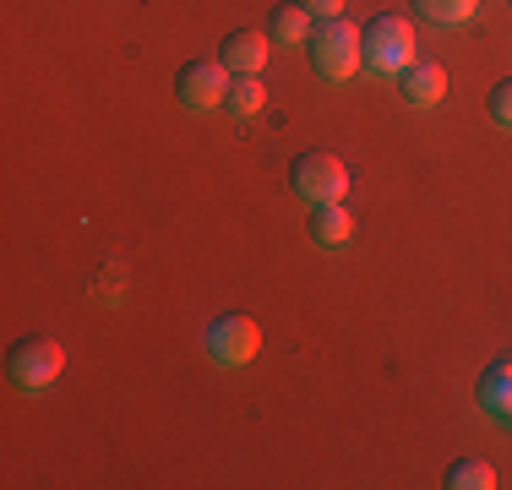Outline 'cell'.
Returning <instances> with one entry per match:
<instances>
[{"label":"cell","instance_id":"cell-1","mask_svg":"<svg viewBox=\"0 0 512 490\" xmlns=\"http://www.w3.org/2000/svg\"><path fill=\"white\" fill-rule=\"evenodd\" d=\"M311 66L322 82H349L355 71H365V44H360V28L349 17H322L311 28Z\"/></svg>","mask_w":512,"mask_h":490},{"label":"cell","instance_id":"cell-2","mask_svg":"<svg viewBox=\"0 0 512 490\" xmlns=\"http://www.w3.org/2000/svg\"><path fill=\"white\" fill-rule=\"evenodd\" d=\"M360 44H365V71L371 77H404V71L420 60V39H414V22L409 17H393V11H382V17L371 22V28H360Z\"/></svg>","mask_w":512,"mask_h":490},{"label":"cell","instance_id":"cell-3","mask_svg":"<svg viewBox=\"0 0 512 490\" xmlns=\"http://www.w3.org/2000/svg\"><path fill=\"white\" fill-rule=\"evenodd\" d=\"M202 349H207L213 365L240 371V365H251L256 354H262V327H256L246 311H218L213 322H207V333H202Z\"/></svg>","mask_w":512,"mask_h":490},{"label":"cell","instance_id":"cell-4","mask_svg":"<svg viewBox=\"0 0 512 490\" xmlns=\"http://www.w3.org/2000/svg\"><path fill=\"white\" fill-rule=\"evenodd\" d=\"M289 186H295L300 202L322 207V202H344L349 196V169L338 153H300L289 164Z\"/></svg>","mask_w":512,"mask_h":490},{"label":"cell","instance_id":"cell-5","mask_svg":"<svg viewBox=\"0 0 512 490\" xmlns=\"http://www.w3.org/2000/svg\"><path fill=\"white\" fill-rule=\"evenodd\" d=\"M6 371H11V387L17 392H44V387H55L60 371H66V349H60L55 338H22L17 349H11Z\"/></svg>","mask_w":512,"mask_h":490},{"label":"cell","instance_id":"cell-6","mask_svg":"<svg viewBox=\"0 0 512 490\" xmlns=\"http://www.w3.org/2000/svg\"><path fill=\"white\" fill-rule=\"evenodd\" d=\"M180 104L191 109V115H207V109H224L229 104V88H235V71L224 66V60H191V66H180Z\"/></svg>","mask_w":512,"mask_h":490},{"label":"cell","instance_id":"cell-7","mask_svg":"<svg viewBox=\"0 0 512 490\" xmlns=\"http://www.w3.org/2000/svg\"><path fill=\"white\" fill-rule=\"evenodd\" d=\"M474 398H480V409L491 414L496 425H507V431H512V354H502V360L485 365Z\"/></svg>","mask_w":512,"mask_h":490},{"label":"cell","instance_id":"cell-8","mask_svg":"<svg viewBox=\"0 0 512 490\" xmlns=\"http://www.w3.org/2000/svg\"><path fill=\"white\" fill-rule=\"evenodd\" d=\"M267 55H273V39H267V33H256V28L229 33L224 49H218V60H224V66L235 71V77H262Z\"/></svg>","mask_w":512,"mask_h":490},{"label":"cell","instance_id":"cell-9","mask_svg":"<svg viewBox=\"0 0 512 490\" xmlns=\"http://www.w3.org/2000/svg\"><path fill=\"white\" fill-rule=\"evenodd\" d=\"M398 93H404V104H414V109H436L447 98V66L442 60H414L404 77H398Z\"/></svg>","mask_w":512,"mask_h":490},{"label":"cell","instance_id":"cell-10","mask_svg":"<svg viewBox=\"0 0 512 490\" xmlns=\"http://www.w3.org/2000/svg\"><path fill=\"white\" fill-rule=\"evenodd\" d=\"M311 240L322 245V251H344V245L355 240V213H349V202L311 207Z\"/></svg>","mask_w":512,"mask_h":490},{"label":"cell","instance_id":"cell-11","mask_svg":"<svg viewBox=\"0 0 512 490\" xmlns=\"http://www.w3.org/2000/svg\"><path fill=\"white\" fill-rule=\"evenodd\" d=\"M311 11L300 6V0H284V6L273 11V17H267V39L273 44H311Z\"/></svg>","mask_w":512,"mask_h":490},{"label":"cell","instance_id":"cell-12","mask_svg":"<svg viewBox=\"0 0 512 490\" xmlns=\"http://www.w3.org/2000/svg\"><path fill=\"white\" fill-rule=\"evenodd\" d=\"M229 115L235 120H256L267 109V82L262 77H235V88H229Z\"/></svg>","mask_w":512,"mask_h":490},{"label":"cell","instance_id":"cell-13","mask_svg":"<svg viewBox=\"0 0 512 490\" xmlns=\"http://www.w3.org/2000/svg\"><path fill=\"white\" fill-rule=\"evenodd\" d=\"M496 485V469L485 458H458L447 469V490H491Z\"/></svg>","mask_w":512,"mask_h":490},{"label":"cell","instance_id":"cell-14","mask_svg":"<svg viewBox=\"0 0 512 490\" xmlns=\"http://www.w3.org/2000/svg\"><path fill=\"white\" fill-rule=\"evenodd\" d=\"M414 6H420L431 22H442V28H463V22L480 11V0H414Z\"/></svg>","mask_w":512,"mask_h":490},{"label":"cell","instance_id":"cell-15","mask_svg":"<svg viewBox=\"0 0 512 490\" xmlns=\"http://www.w3.org/2000/svg\"><path fill=\"white\" fill-rule=\"evenodd\" d=\"M491 120H496L502 131H512V77L491 88Z\"/></svg>","mask_w":512,"mask_h":490},{"label":"cell","instance_id":"cell-16","mask_svg":"<svg viewBox=\"0 0 512 490\" xmlns=\"http://www.w3.org/2000/svg\"><path fill=\"white\" fill-rule=\"evenodd\" d=\"M300 6H306L316 22H322V17H344V0H300Z\"/></svg>","mask_w":512,"mask_h":490}]
</instances>
